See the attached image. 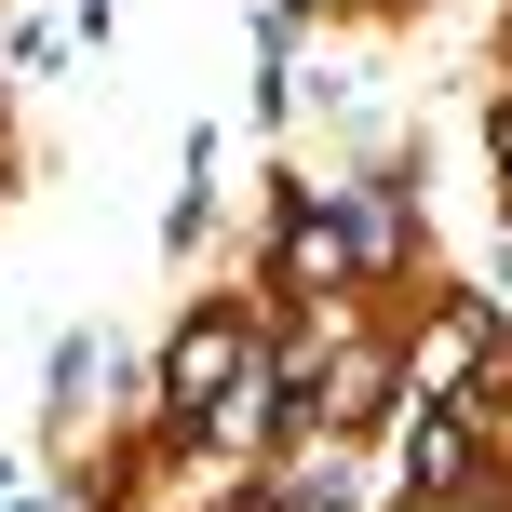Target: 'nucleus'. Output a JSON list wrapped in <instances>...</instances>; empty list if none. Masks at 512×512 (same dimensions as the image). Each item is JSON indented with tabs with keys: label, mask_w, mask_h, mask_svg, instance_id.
Here are the masks:
<instances>
[{
	"label": "nucleus",
	"mask_w": 512,
	"mask_h": 512,
	"mask_svg": "<svg viewBox=\"0 0 512 512\" xmlns=\"http://www.w3.org/2000/svg\"><path fill=\"white\" fill-rule=\"evenodd\" d=\"M230 364H243V337H230V324H189V337H176V405L230 391Z\"/></svg>",
	"instance_id": "obj_1"
},
{
	"label": "nucleus",
	"mask_w": 512,
	"mask_h": 512,
	"mask_svg": "<svg viewBox=\"0 0 512 512\" xmlns=\"http://www.w3.org/2000/svg\"><path fill=\"white\" fill-rule=\"evenodd\" d=\"M499 162H512V108H499Z\"/></svg>",
	"instance_id": "obj_3"
},
{
	"label": "nucleus",
	"mask_w": 512,
	"mask_h": 512,
	"mask_svg": "<svg viewBox=\"0 0 512 512\" xmlns=\"http://www.w3.org/2000/svg\"><path fill=\"white\" fill-rule=\"evenodd\" d=\"M459 459H472V432H459V418H418V432H405V472H418V486H445Z\"/></svg>",
	"instance_id": "obj_2"
}]
</instances>
